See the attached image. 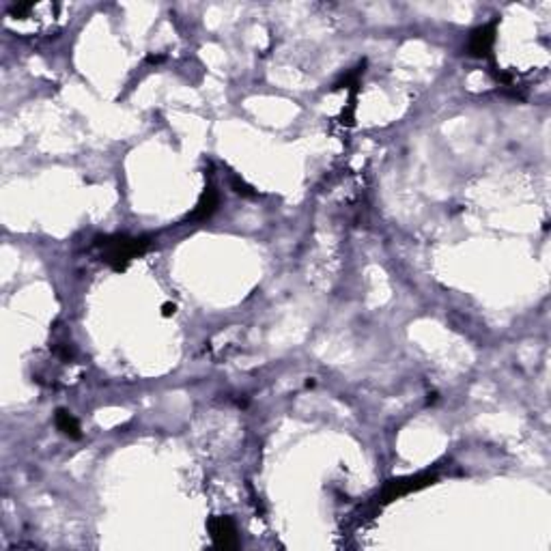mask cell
I'll return each instance as SVG.
<instances>
[{
  "mask_svg": "<svg viewBox=\"0 0 551 551\" xmlns=\"http://www.w3.org/2000/svg\"><path fill=\"white\" fill-rule=\"evenodd\" d=\"M98 246L104 248V258L106 263L121 272L127 267V263L142 254L149 248V239L147 237H125V235H116V237H104L98 239Z\"/></svg>",
  "mask_w": 551,
  "mask_h": 551,
  "instance_id": "cell-1",
  "label": "cell"
},
{
  "mask_svg": "<svg viewBox=\"0 0 551 551\" xmlns=\"http://www.w3.org/2000/svg\"><path fill=\"white\" fill-rule=\"evenodd\" d=\"M209 532L215 547L220 549H235L239 545L237 541V528L231 517H211L209 519Z\"/></svg>",
  "mask_w": 551,
  "mask_h": 551,
  "instance_id": "cell-2",
  "label": "cell"
},
{
  "mask_svg": "<svg viewBox=\"0 0 551 551\" xmlns=\"http://www.w3.org/2000/svg\"><path fill=\"white\" fill-rule=\"evenodd\" d=\"M495 41V24H487V26L476 29L469 37V54L476 59H483L491 52Z\"/></svg>",
  "mask_w": 551,
  "mask_h": 551,
  "instance_id": "cell-3",
  "label": "cell"
},
{
  "mask_svg": "<svg viewBox=\"0 0 551 551\" xmlns=\"http://www.w3.org/2000/svg\"><path fill=\"white\" fill-rule=\"evenodd\" d=\"M430 483H433V476H418V478H405V481H392L388 485L386 493H383V502H392L398 495L412 493V491L422 489Z\"/></svg>",
  "mask_w": 551,
  "mask_h": 551,
  "instance_id": "cell-4",
  "label": "cell"
},
{
  "mask_svg": "<svg viewBox=\"0 0 551 551\" xmlns=\"http://www.w3.org/2000/svg\"><path fill=\"white\" fill-rule=\"evenodd\" d=\"M218 203H220L218 192H215L213 187H207V192L203 194L199 207H196L194 211H192L189 218H192V220H207V218H211L213 211L218 209Z\"/></svg>",
  "mask_w": 551,
  "mask_h": 551,
  "instance_id": "cell-5",
  "label": "cell"
},
{
  "mask_svg": "<svg viewBox=\"0 0 551 551\" xmlns=\"http://www.w3.org/2000/svg\"><path fill=\"white\" fill-rule=\"evenodd\" d=\"M54 420H56L59 430H61L63 435H67L69 440H80V437H82V430H80L78 420H76L74 416H71L67 410H56Z\"/></svg>",
  "mask_w": 551,
  "mask_h": 551,
  "instance_id": "cell-6",
  "label": "cell"
},
{
  "mask_svg": "<svg viewBox=\"0 0 551 551\" xmlns=\"http://www.w3.org/2000/svg\"><path fill=\"white\" fill-rule=\"evenodd\" d=\"M235 187H237V194L252 196V192H250V187H248V185H244V183H237V181H235Z\"/></svg>",
  "mask_w": 551,
  "mask_h": 551,
  "instance_id": "cell-7",
  "label": "cell"
},
{
  "mask_svg": "<svg viewBox=\"0 0 551 551\" xmlns=\"http://www.w3.org/2000/svg\"><path fill=\"white\" fill-rule=\"evenodd\" d=\"M175 310H177L175 304H164V306H162V315H164V317H171V315H175Z\"/></svg>",
  "mask_w": 551,
  "mask_h": 551,
  "instance_id": "cell-8",
  "label": "cell"
}]
</instances>
